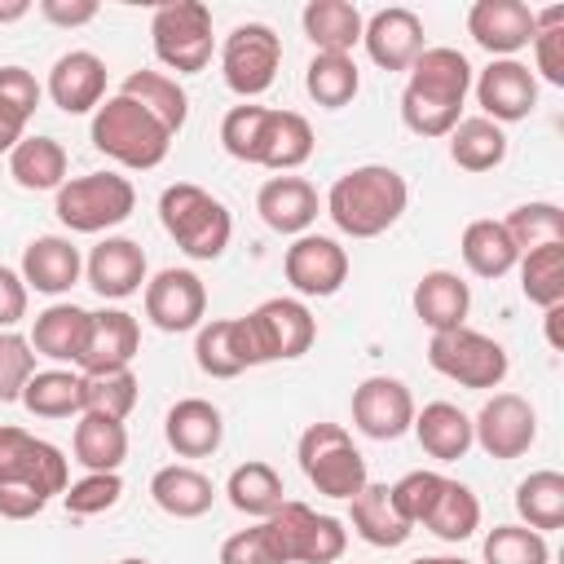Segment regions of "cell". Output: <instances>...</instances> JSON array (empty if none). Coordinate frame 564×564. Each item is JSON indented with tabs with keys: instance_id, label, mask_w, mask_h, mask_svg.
<instances>
[{
	"instance_id": "ffe728a7",
	"label": "cell",
	"mask_w": 564,
	"mask_h": 564,
	"mask_svg": "<svg viewBox=\"0 0 564 564\" xmlns=\"http://www.w3.org/2000/svg\"><path fill=\"white\" fill-rule=\"evenodd\" d=\"M137 352H141V326H137V317L128 308L88 313V339H84V357H79L84 375L128 370Z\"/></svg>"
},
{
	"instance_id": "9a60e30c",
	"label": "cell",
	"mask_w": 564,
	"mask_h": 564,
	"mask_svg": "<svg viewBox=\"0 0 564 564\" xmlns=\"http://www.w3.org/2000/svg\"><path fill=\"white\" fill-rule=\"evenodd\" d=\"M286 282L304 300H326L348 282V251L326 234H300L282 260Z\"/></svg>"
},
{
	"instance_id": "44dd1931",
	"label": "cell",
	"mask_w": 564,
	"mask_h": 564,
	"mask_svg": "<svg viewBox=\"0 0 564 564\" xmlns=\"http://www.w3.org/2000/svg\"><path fill=\"white\" fill-rule=\"evenodd\" d=\"M44 93L53 97L57 110L88 115V110H97L106 101V62L97 53H88V48H70V53H62L53 62Z\"/></svg>"
},
{
	"instance_id": "d590c367",
	"label": "cell",
	"mask_w": 564,
	"mask_h": 564,
	"mask_svg": "<svg viewBox=\"0 0 564 564\" xmlns=\"http://www.w3.org/2000/svg\"><path fill=\"white\" fill-rule=\"evenodd\" d=\"M348 502H352V529H357V538L370 542V546L392 551V546H405V538L414 533V529L397 516L388 485H366V489H361L357 498H348Z\"/></svg>"
},
{
	"instance_id": "ab89813d",
	"label": "cell",
	"mask_w": 564,
	"mask_h": 564,
	"mask_svg": "<svg viewBox=\"0 0 564 564\" xmlns=\"http://www.w3.org/2000/svg\"><path fill=\"white\" fill-rule=\"evenodd\" d=\"M304 88L317 106L344 110L361 88V70H357L352 53H313V62L304 70Z\"/></svg>"
},
{
	"instance_id": "83f0119b",
	"label": "cell",
	"mask_w": 564,
	"mask_h": 564,
	"mask_svg": "<svg viewBox=\"0 0 564 564\" xmlns=\"http://www.w3.org/2000/svg\"><path fill=\"white\" fill-rule=\"evenodd\" d=\"M150 498H154L159 511H167V516H176V520H198V516L212 511L216 485H212L198 467L172 463V467H159V471L150 476Z\"/></svg>"
},
{
	"instance_id": "7a4b0ae2",
	"label": "cell",
	"mask_w": 564,
	"mask_h": 564,
	"mask_svg": "<svg viewBox=\"0 0 564 564\" xmlns=\"http://www.w3.org/2000/svg\"><path fill=\"white\" fill-rule=\"evenodd\" d=\"M405 203H410V185L388 163L348 167L326 189V216L348 238H379V234H388L405 216Z\"/></svg>"
},
{
	"instance_id": "3957f363",
	"label": "cell",
	"mask_w": 564,
	"mask_h": 564,
	"mask_svg": "<svg viewBox=\"0 0 564 564\" xmlns=\"http://www.w3.org/2000/svg\"><path fill=\"white\" fill-rule=\"evenodd\" d=\"M88 137H93V145H97L106 159H115L119 167H132V172L159 167V163L167 159V150H172V132H167L145 106H137V101L123 97V93L106 97V101L93 110Z\"/></svg>"
},
{
	"instance_id": "6125c7cd",
	"label": "cell",
	"mask_w": 564,
	"mask_h": 564,
	"mask_svg": "<svg viewBox=\"0 0 564 564\" xmlns=\"http://www.w3.org/2000/svg\"><path fill=\"white\" fill-rule=\"evenodd\" d=\"M410 564H471V560H458V555H419Z\"/></svg>"
},
{
	"instance_id": "484cf974",
	"label": "cell",
	"mask_w": 564,
	"mask_h": 564,
	"mask_svg": "<svg viewBox=\"0 0 564 564\" xmlns=\"http://www.w3.org/2000/svg\"><path fill=\"white\" fill-rule=\"evenodd\" d=\"M467 308H471V291L458 273L449 269H427L414 282V317L436 335V330H454L467 326Z\"/></svg>"
},
{
	"instance_id": "6da1fadb",
	"label": "cell",
	"mask_w": 564,
	"mask_h": 564,
	"mask_svg": "<svg viewBox=\"0 0 564 564\" xmlns=\"http://www.w3.org/2000/svg\"><path fill=\"white\" fill-rule=\"evenodd\" d=\"M471 93V62L449 48L432 44L414 57L410 79L401 88V123L414 137H449L463 119V101Z\"/></svg>"
},
{
	"instance_id": "f907efd6",
	"label": "cell",
	"mask_w": 564,
	"mask_h": 564,
	"mask_svg": "<svg viewBox=\"0 0 564 564\" xmlns=\"http://www.w3.org/2000/svg\"><path fill=\"white\" fill-rule=\"evenodd\" d=\"M35 375V348L18 330H0V401H22L26 379Z\"/></svg>"
},
{
	"instance_id": "5bb4252c",
	"label": "cell",
	"mask_w": 564,
	"mask_h": 564,
	"mask_svg": "<svg viewBox=\"0 0 564 564\" xmlns=\"http://www.w3.org/2000/svg\"><path fill=\"white\" fill-rule=\"evenodd\" d=\"M414 423V392L392 375H370L352 388V427L370 441H397Z\"/></svg>"
},
{
	"instance_id": "db71d44e",
	"label": "cell",
	"mask_w": 564,
	"mask_h": 564,
	"mask_svg": "<svg viewBox=\"0 0 564 564\" xmlns=\"http://www.w3.org/2000/svg\"><path fill=\"white\" fill-rule=\"evenodd\" d=\"M48 507V498L31 485V480H22V476H0V516L4 520H31V516H40Z\"/></svg>"
},
{
	"instance_id": "4fadbf2b",
	"label": "cell",
	"mask_w": 564,
	"mask_h": 564,
	"mask_svg": "<svg viewBox=\"0 0 564 564\" xmlns=\"http://www.w3.org/2000/svg\"><path fill=\"white\" fill-rule=\"evenodd\" d=\"M203 313H207V286L194 269H159L154 278H145V317L163 335L198 330Z\"/></svg>"
},
{
	"instance_id": "11a10c76",
	"label": "cell",
	"mask_w": 564,
	"mask_h": 564,
	"mask_svg": "<svg viewBox=\"0 0 564 564\" xmlns=\"http://www.w3.org/2000/svg\"><path fill=\"white\" fill-rule=\"evenodd\" d=\"M26 282L18 269L0 264V330H13L22 317H26Z\"/></svg>"
},
{
	"instance_id": "74e56055",
	"label": "cell",
	"mask_w": 564,
	"mask_h": 564,
	"mask_svg": "<svg viewBox=\"0 0 564 564\" xmlns=\"http://www.w3.org/2000/svg\"><path fill=\"white\" fill-rule=\"evenodd\" d=\"M70 449H75V463H84L88 471H119L128 458V427L119 419L79 414Z\"/></svg>"
},
{
	"instance_id": "f1b7e54d",
	"label": "cell",
	"mask_w": 564,
	"mask_h": 564,
	"mask_svg": "<svg viewBox=\"0 0 564 564\" xmlns=\"http://www.w3.org/2000/svg\"><path fill=\"white\" fill-rule=\"evenodd\" d=\"M194 361L203 375L212 379H238L251 366V348H247V330L242 317H220V322H203L194 335Z\"/></svg>"
},
{
	"instance_id": "52a82bcc",
	"label": "cell",
	"mask_w": 564,
	"mask_h": 564,
	"mask_svg": "<svg viewBox=\"0 0 564 564\" xmlns=\"http://www.w3.org/2000/svg\"><path fill=\"white\" fill-rule=\"evenodd\" d=\"M154 57L176 75H198L212 62L216 35H212V9L203 0H167L150 18Z\"/></svg>"
},
{
	"instance_id": "4dcf8cb0",
	"label": "cell",
	"mask_w": 564,
	"mask_h": 564,
	"mask_svg": "<svg viewBox=\"0 0 564 564\" xmlns=\"http://www.w3.org/2000/svg\"><path fill=\"white\" fill-rule=\"evenodd\" d=\"M300 26L317 53H352V44H361L366 18L348 0H308L300 13Z\"/></svg>"
},
{
	"instance_id": "bcb514c9",
	"label": "cell",
	"mask_w": 564,
	"mask_h": 564,
	"mask_svg": "<svg viewBox=\"0 0 564 564\" xmlns=\"http://www.w3.org/2000/svg\"><path fill=\"white\" fill-rule=\"evenodd\" d=\"M485 564H551L546 533L529 524H498L485 533Z\"/></svg>"
},
{
	"instance_id": "d6986e66",
	"label": "cell",
	"mask_w": 564,
	"mask_h": 564,
	"mask_svg": "<svg viewBox=\"0 0 564 564\" xmlns=\"http://www.w3.org/2000/svg\"><path fill=\"white\" fill-rule=\"evenodd\" d=\"M361 44H366V53H370L375 66H383V70H410L414 57L427 48L423 44V18L414 9H401V4L379 9V13L366 18Z\"/></svg>"
},
{
	"instance_id": "7c38bea8",
	"label": "cell",
	"mask_w": 564,
	"mask_h": 564,
	"mask_svg": "<svg viewBox=\"0 0 564 564\" xmlns=\"http://www.w3.org/2000/svg\"><path fill=\"white\" fill-rule=\"evenodd\" d=\"M471 441L489 458H520L538 441V414L520 392H494L471 419Z\"/></svg>"
},
{
	"instance_id": "94428289",
	"label": "cell",
	"mask_w": 564,
	"mask_h": 564,
	"mask_svg": "<svg viewBox=\"0 0 564 564\" xmlns=\"http://www.w3.org/2000/svg\"><path fill=\"white\" fill-rule=\"evenodd\" d=\"M31 13V0H0V22H18Z\"/></svg>"
},
{
	"instance_id": "f6af8a7d",
	"label": "cell",
	"mask_w": 564,
	"mask_h": 564,
	"mask_svg": "<svg viewBox=\"0 0 564 564\" xmlns=\"http://www.w3.org/2000/svg\"><path fill=\"white\" fill-rule=\"evenodd\" d=\"M141 397V383L128 370H101V375H84V414H101V419H128L132 405Z\"/></svg>"
},
{
	"instance_id": "603a6c76",
	"label": "cell",
	"mask_w": 564,
	"mask_h": 564,
	"mask_svg": "<svg viewBox=\"0 0 564 564\" xmlns=\"http://www.w3.org/2000/svg\"><path fill=\"white\" fill-rule=\"evenodd\" d=\"M18 273L26 282V291L66 295L79 282V273H84V256H79V247L66 234H40V238L26 242Z\"/></svg>"
},
{
	"instance_id": "5b68a950",
	"label": "cell",
	"mask_w": 564,
	"mask_h": 564,
	"mask_svg": "<svg viewBox=\"0 0 564 564\" xmlns=\"http://www.w3.org/2000/svg\"><path fill=\"white\" fill-rule=\"evenodd\" d=\"M295 458H300V471L308 476V485L326 498H357L370 476H366V458L361 449L352 445L348 427L339 423H308L300 445H295Z\"/></svg>"
},
{
	"instance_id": "d6a6232c",
	"label": "cell",
	"mask_w": 564,
	"mask_h": 564,
	"mask_svg": "<svg viewBox=\"0 0 564 564\" xmlns=\"http://www.w3.org/2000/svg\"><path fill=\"white\" fill-rule=\"evenodd\" d=\"M282 494H286V489H282V476H278L269 463H260V458L238 463V467L229 471V480H225L229 507L242 511V516H256V520H269V516L286 502Z\"/></svg>"
},
{
	"instance_id": "4316f807",
	"label": "cell",
	"mask_w": 564,
	"mask_h": 564,
	"mask_svg": "<svg viewBox=\"0 0 564 564\" xmlns=\"http://www.w3.org/2000/svg\"><path fill=\"white\" fill-rule=\"evenodd\" d=\"M410 432L419 436L423 454H432L436 463H458L476 445L471 441V419L454 401H427L423 410H414Z\"/></svg>"
},
{
	"instance_id": "8992f818",
	"label": "cell",
	"mask_w": 564,
	"mask_h": 564,
	"mask_svg": "<svg viewBox=\"0 0 564 564\" xmlns=\"http://www.w3.org/2000/svg\"><path fill=\"white\" fill-rule=\"evenodd\" d=\"M137 207V189L128 176L119 172H84V176H70L62 189H57V220L70 229V234H106L115 225H123Z\"/></svg>"
},
{
	"instance_id": "be15d7a7",
	"label": "cell",
	"mask_w": 564,
	"mask_h": 564,
	"mask_svg": "<svg viewBox=\"0 0 564 564\" xmlns=\"http://www.w3.org/2000/svg\"><path fill=\"white\" fill-rule=\"evenodd\" d=\"M119 564H150V560H137V555H128V560H119Z\"/></svg>"
},
{
	"instance_id": "8d00e7d4",
	"label": "cell",
	"mask_w": 564,
	"mask_h": 564,
	"mask_svg": "<svg viewBox=\"0 0 564 564\" xmlns=\"http://www.w3.org/2000/svg\"><path fill=\"white\" fill-rule=\"evenodd\" d=\"M119 93L132 97L137 106H145L172 137H176V132L185 128V119H189V97H185V88H181L172 75H163V70H132Z\"/></svg>"
},
{
	"instance_id": "7402d4cb",
	"label": "cell",
	"mask_w": 564,
	"mask_h": 564,
	"mask_svg": "<svg viewBox=\"0 0 564 564\" xmlns=\"http://www.w3.org/2000/svg\"><path fill=\"white\" fill-rule=\"evenodd\" d=\"M313 145H317L313 141V123L300 110H269L264 106L251 163L256 167H269V172H295L300 163L313 159Z\"/></svg>"
},
{
	"instance_id": "91938a15",
	"label": "cell",
	"mask_w": 564,
	"mask_h": 564,
	"mask_svg": "<svg viewBox=\"0 0 564 564\" xmlns=\"http://www.w3.org/2000/svg\"><path fill=\"white\" fill-rule=\"evenodd\" d=\"M546 313V344L551 348H564V335H560V317H564V304H555V308H542Z\"/></svg>"
},
{
	"instance_id": "7dc6e473",
	"label": "cell",
	"mask_w": 564,
	"mask_h": 564,
	"mask_svg": "<svg viewBox=\"0 0 564 564\" xmlns=\"http://www.w3.org/2000/svg\"><path fill=\"white\" fill-rule=\"evenodd\" d=\"M533 62H538V75L551 84V88H564V4H551L542 13H533ZM533 75V79H538Z\"/></svg>"
},
{
	"instance_id": "681fc988",
	"label": "cell",
	"mask_w": 564,
	"mask_h": 564,
	"mask_svg": "<svg viewBox=\"0 0 564 564\" xmlns=\"http://www.w3.org/2000/svg\"><path fill=\"white\" fill-rule=\"evenodd\" d=\"M119 498H123L119 471H88V476L70 480L66 494H62V502H66L70 516H101V511H110Z\"/></svg>"
},
{
	"instance_id": "816d5d0a",
	"label": "cell",
	"mask_w": 564,
	"mask_h": 564,
	"mask_svg": "<svg viewBox=\"0 0 564 564\" xmlns=\"http://www.w3.org/2000/svg\"><path fill=\"white\" fill-rule=\"evenodd\" d=\"M40 97H44V88L26 66H0V110H9L13 119L26 123L40 106Z\"/></svg>"
},
{
	"instance_id": "60d3db41",
	"label": "cell",
	"mask_w": 564,
	"mask_h": 564,
	"mask_svg": "<svg viewBox=\"0 0 564 564\" xmlns=\"http://www.w3.org/2000/svg\"><path fill=\"white\" fill-rule=\"evenodd\" d=\"M516 511L529 529L538 533H551L564 524V476L555 467H542V471H529L520 485H516Z\"/></svg>"
},
{
	"instance_id": "f546056e",
	"label": "cell",
	"mask_w": 564,
	"mask_h": 564,
	"mask_svg": "<svg viewBox=\"0 0 564 564\" xmlns=\"http://www.w3.org/2000/svg\"><path fill=\"white\" fill-rule=\"evenodd\" d=\"M84 339H88V308H79V304H48L44 313H35V326H31L35 357L75 361L79 366Z\"/></svg>"
},
{
	"instance_id": "6f0895ef",
	"label": "cell",
	"mask_w": 564,
	"mask_h": 564,
	"mask_svg": "<svg viewBox=\"0 0 564 564\" xmlns=\"http://www.w3.org/2000/svg\"><path fill=\"white\" fill-rule=\"evenodd\" d=\"M31 432L26 427H13V423H4L0 427V476H13L18 467H22V458H26V449H31Z\"/></svg>"
},
{
	"instance_id": "cb8c5ba5",
	"label": "cell",
	"mask_w": 564,
	"mask_h": 564,
	"mask_svg": "<svg viewBox=\"0 0 564 564\" xmlns=\"http://www.w3.org/2000/svg\"><path fill=\"white\" fill-rule=\"evenodd\" d=\"M317 207H322L317 189H313L304 176H291V172L269 176V181L256 189V212H260V220H264L273 234H291V238L308 234V225L317 220Z\"/></svg>"
},
{
	"instance_id": "ba28073f",
	"label": "cell",
	"mask_w": 564,
	"mask_h": 564,
	"mask_svg": "<svg viewBox=\"0 0 564 564\" xmlns=\"http://www.w3.org/2000/svg\"><path fill=\"white\" fill-rule=\"evenodd\" d=\"M242 330H247V348H251V366H264V361H295L313 348L317 339V322L308 313L304 300H291V295H273L264 304H256L247 317H242Z\"/></svg>"
},
{
	"instance_id": "9c48e42d",
	"label": "cell",
	"mask_w": 564,
	"mask_h": 564,
	"mask_svg": "<svg viewBox=\"0 0 564 564\" xmlns=\"http://www.w3.org/2000/svg\"><path fill=\"white\" fill-rule=\"evenodd\" d=\"M427 361H432L436 375L454 379L458 388H476V392L498 388V383L507 379V370H511L507 348H502L498 339L471 330V326L436 330V335L427 339Z\"/></svg>"
},
{
	"instance_id": "30bf717a",
	"label": "cell",
	"mask_w": 564,
	"mask_h": 564,
	"mask_svg": "<svg viewBox=\"0 0 564 564\" xmlns=\"http://www.w3.org/2000/svg\"><path fill=\"white\" fill-rule=\"evenodd\" d=\"M269 538L282 564H335L348 551V529L304 502H282L269 520Z\"/></svg>"
},
{
	"instance_id": "c3c4849f",
	"label": "cell",
	"mask_w": 564,
	"mask_h": 564,
	"mask_svg": "<svg viewBox=\"0 0 564 564\" xmlns=\"http://www.w3.org/2000/svg\"><path fill=\"white\" fill-rule=\"evenodd\" d=\"M441 489H445V476H441V471H427V467H419V471H405L397 485H388V494H392V507H397V516H401L410 529L427 520V511L436 507Z\"/></svg>"
},
{
	"instance_id": "9f6ffc18",
	"label": "cell",
	"mask_w": 564,
	"mask_h": 564,
	"mask_svg": "<svg viewBox=\"0 0 564 564\" xmlns=\"http://www.w3.org/2000/svg\"><path fill=\"white\" fill-rule=\"evenodd\" d=\"M40 13H44V22L75 31L97 18V0H40Z\"/></svg>"
},
{
	"instance_id": "7bdbcfd3",
	"label": "cell",
	"mask_w": 564,
	"mask_h": 564,
	"mask_svg": "<svg viewBox=\"0 0 564 564\" xmlns=\"http://www.w3.org/2000/svg\"><path fill=\"white\" fill-rule=\"evenodd\" d=\"M516 264H520V291L529 304H538V308L564 304V242L524 251Z\"/></svg>"
},
{
	"instance_id": "1f68e13d",
	"label": "cell",
	"mask_w": 564,
	"mask_h": 564,
	"mask_svg": "<svg viewBox=\"0 0 564 564\" xmlns=\"http://www.w3.org/2000/svg\"><path fill=\"white\" fill-rule=\"evenodd\" d=\"M9 176L31 189V194H44V189H62L66 185V150L57 137H22L9 154Z\"/></svg>"
},
{
	"instance_id": "e575fe53",
	"label": "cell",
	"mask_w": 564,
	"mask_h": 564,
	"mask_svg": "<svg viewBox=\"0 0 564 564\" xmlns=\"http://www.w3.org/2000/svg\"><path fill=\"white\" fill-rule=\"evenodd\" d=\"M22 410L35 419H70L84 414V375H70L62 366L35 370L22 388Z\"/></svg>"
},
{
	"instance_id": "f5cc1de1",
	"label": "cell",
	"mask_w": 564,
	"mask_h": 564,
	"mask_svg": "<svg viewBox=\"0 0 564 564\" xmlns=\"http://www.w3.org/2000/svg\"><path fill=\"white\" fill-rule=\"evenodd\" d=\"M220 564H282L278 551H273V538H269V524H251V529H238L220 542Z\"/></svg>"
},
{
	"instance_id": "277c9868",
	"label": "cell",
	"mask_w": 564,
	"mask_h": 564,
	"mask_svg": "<svg viewBox=\"0 0 564 564\" xmlns=\"http://www.w3.org/2000/svg\"><path fill=\"white\" fill-rule=\"evenodd\" d=\"M159 220H163L167 238L189 260H216V256H225V247L234 238L229 207L194 181H176L159 194Z\"/></svg>"
},
{
	"instance_id": "836d02e7",
	"label": "cell",
	"mask_w": 564,
	"mask_h": 564,
	"mask_svg": "<svg viewBox=\"0 0 564 564\" xmlns=\"http://www.w3.org/2000/svg\"><path fill=\"white\" fill-rule=\"evenodd\" d=\"M458 251H463V264H467L476 278H502V273H511L516 260H520V251H516V242L507 238L502 220H489V216H480V220H471V225L463 229Z\"/></svg>"
},
{
	"instance_id": "d4e9b609",
	"label": "cell",
	"mask_w": 564,
	"mask_h": 564,
	"mask_svg": "<svg viewBox=\"0 0 564 564\" xmlns=\"http://www.w3.org/2000/svg\"><path fill=\"white\" fill-rule=\"evenodd\" d=\"M163 436H167V445H172L181 458H207V454H216L220 441H225V419H220V410H216L212 401L185 397V401H176V405L167 410Z\"/></svg>"
},
{
	"instance_id": "8fae6325",
	"label": "cell",
	"mask_w": 564,
	"mask_h": 564,
	"mask_svg": "<svg viewBox=\"0 0 564 564\" xmlns=\"http://www.w3.org/2000/svg\"><path fill=\"white\" fill-rule=\"evenodd\" d=\"M278 66H282V40L269 22H242L220 44V75L229 93H238L242 101L269 93V84L278 79Z\"/></svg>"
},
{
	"instance_id": "b9f144b4",
	"label": "cell",
	"mask_w": 564,
	"mask_h": 564,
	"mask_svg": "<svg viewBox=\"0 0 564 564\" xmlns=\"http://www.w3.org/2000/svg\"><path fill=\"white\" fill-rule=\"evenodd\" d=\"M423 529L436 533L441 542H467L480 529V502H476V494L463 480H449L445 476V489H441L436 507L427 511Z\"/></svg>"
},
{
	"instance_id": "f35d334b",
	"label": "cell",
	"mask_w": 564,
	"mask_h": 564,
	"mask_svg": "<svg viewBox=\"0 0 564 564\" xmlns=\"http://www.w3.org/2000/svg\"><path fill=\"white\" fill-rule=\"evenodd\" d=\"M449 159L463 172H494L507 159V132L485 115L458 119L449 132Z\"/></svg>"
},
{
	"instance_id": "2e32d148",
	"label": "cell",
	"mask_w": 564,
	"mask_h": 564,
	"mask_svg": "<svg viewBox=\"0 0 564 564\" xmlns=\"http://www.w3.org/2000/svg\"><path fill=\"white\" fill-rule=\"evenodd\" d=\"M471 88H476V101H480L485 119H494L498 128L529 119L533 106H538V79L516 57H494L480 75H471Z\"/></svg>"
},
{
	"instance_id": "ee69618b",
	"label": "cell",
	"mask_w": 564,
	"mask_h": 564,
	"mask_svg": "<svg viewBox=\"0 0 564 564\" xmlns=\"http://www.w3.org/2000/svg\"><path fill=\"white\" fill-rule=\"evenodd\" d=\"M507 238L516 242V251H538L551 242H564V212L555 203H520L516 212H507L502 220Z\"/></svg>"
},
{
	"instance_id": "e0dca14e",
	"label": "cell",
	"mask_w": 564,
	"mask_h": 564,
	"mask_svg": "<svg viewBox=\"0 0 564 564\" xmlns=\"http://www.w3.org/2000/svg\"><path fill=\"white\" fill-rule=\"evenodd\" d=\"M84 273H88V286H93L101 300H128V295H137V291L145 286L150 264H145L141 242H132V238H123V234H106V238L88 251Z\"/></svg>"
},
{
	"instance_id": "ac0fdd59",
	"label": "cell",
	"mask_w": 564,
	"mask_h": 564,
	"mask_svg": "<svg viewBox=\"0 0 564 564\" xmlns=\"http://www.w3.org/2000/svg\"><path fill=\"white\" fill-rule=\"evenodd\" d=\"M533 9L524 0H476L467 9V35L489 57H516L524 44H533Z\"/></svg>"
},
{
	"instance_id": "680465c9",
	"label": "cell",
	"mask_w": 564,
	"mask_h": 564,
	"mask_svg": "<svg viewBox=\"0 0 564 564\" xmlns=\"http://www.w3.org/2000/svg\"><path fill=\"white\" fill-rule=\"evenodd\" d=\"M26 137V123L13 119L9 110H0V154H13V145Z\"/></svg>"
}]
</instances>
